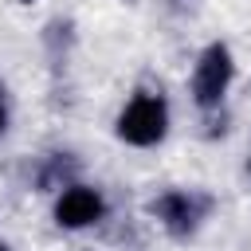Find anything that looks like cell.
I'll return each mask as SVG.
<instances>
[{
  "label": "cell",
  "instance_id": "6da1fadb",
  "mask_svg": "<svg viewBox=\"0 0 251 251\" xmlns=\"http://www.w3.org/2000/svg\"><path fill=\"white\" fill-rule=\"evenodd\" d=\"M169 129V106L161 94H133L118 118V137L129 145H157Z\"/></svg>",
  "mask_w": 251,
  "mask_h": 251
},
{
  "label": "cell",
  "instance_id": "7a4b0ae2",
  "mask_svg": "<svg viewBox=\"0 0 251 251\" xmlns=\"http://www.w3.org/2000/svg\"><path fill=\"white\" fill-rule=\"evenodd\" d=\"M227 82H231V51H227L224 43H212V47L200 55V63H196L192 98H196L204 110H212V106H220V98L227 94Z\"/></svg>",
  "mask_w": 251,
  "mask_h": 251
},
{
  "label": "cell",
  "instance_id": "3957f363",
  "mask_svg": "<svg viewBox=\"0 0 251 251\" xmlns=\"http://www.w3.org/2000/svg\"><path fill=\"white\" fill-rule=\"evenodd\" d=\"M102 212H106L102 196H98L94 188H86V184H71V188L59 196V204H55V220H59L63 227H86V224H98Z\"/></svg>",
  "mask_w": 251,
  "mask_h": 251
},
{
  "label": "cell",
  "instance_id": "277c9868",
  "mask_svg": "<svg viewBox=\"0 0 251 251\" xmlns=\"http://www.w3.org/2000/svg\"><path fill=\"white\" fill-rule=\"evenodd\" d=\"M153 212L165 220V227H169L173 235H188V231L200 224V216L208 212V200H204V196H192V192H165V196L153 204Z\"/></svg>",
  "mask_w": 251,
  "mask_h": 251
},
{
  "label": "cell",
  "instance_id": "5b68a950",
  "mask_svg": "<svg viewBox=\"0 0 251 251\" xmlns=\"http://www.w3.org/2000/svg\"><path fill=\"white\" fill-rule=\"evenodd\" d=\"M8 129V94H4V86H0V133Z\"/></svg>",
  "mask_w": 251,
  "mask_h": 251
},
{
  "label": "cell",
  "instance_id": "8992f818",
  "mask_svg": "<svg viewBox=\"0 0 251 251\" xmlns=\"http://www.w3.org/2000/svg\"><path fill=\"white\" fill-rule=\"evenodd\" d=\"M0 251H8V247H4V243H0Z\"/></svg>",
  "mask_w": 251,
  "mask_h": 251
}]
</instances>
